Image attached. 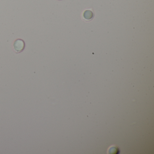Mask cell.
I'll return each mask as SVG.
<instances>
[{
	"label": "cell",
	"instance_id": "obj_1",
	"mask_svg": "<svg viewBox=\"0 0 154 154\" xmlns=\"http://www.w3.org/2000/svg\"><path fill=\"white\" fill-rule=\"evenodd\" d=\"M25 42L22 39H18L14 42V49L17 53H20V52H22L25 49Z\"/></svg>",
	"mask_w": 154,
	"mask_h": 154
},
{
	"label": "cell",
	"instance_id": "obj_3",
	"mask_svg": "<svg viewBox=\"0 0 154 154\" xmlns=\"http://www.w3.org/2000/svg\"><path fill=\"white\" fill-rule=\"evenodd\" d=\"M84 16L85 18L87 19H90L92 17V12L90 11H86L85 12Z\"/></svg>",
	"mask_w": 154,
	"mask_h": 154
},
{
	"label": "cell",
	"instance_id": "obj_2",
	"mask_svg": "<svg viewBox=\"0 0 154 154\" xmlns=\"http://www.w3.org/2000/svg\"><path fill=\"white\" fill-rule=\"evenodd\" d=\"M120 153V150L118 146L112 145L108 149V154H119Z\"/></svg>",
	"mask_w": 154,
	"mask_h": 154
}]
</instances>
